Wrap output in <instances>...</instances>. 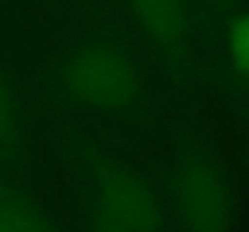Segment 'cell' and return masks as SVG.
Segmentation results:
<instances>
[{
	"mask_svg": "<svg viewBox=\"0 0 249 232\" xmlns=\"http://www.w3.org/2000/svg\"><path fill=\"white\" fill-rule=\"evenodd\" d=\"M66 85L85 104L116 109L136 97L138 75L114 46H87L66 66Z\"/></svg>",
	"mask_w": 249,
	"mask_h": 232,
	"instance_id": "cell-1",
	"label": "cell"
},
{
	"mask_svg": "<svg viewBox=\"0 0 249 232\" xmlns=\"http://www.w3.org/2000/svg\"><path fill=\"white\" fill-rule=\"evenodd\" d=\"M174 198L186 232H228L230 196L225 181L211 164H184L177 174Z\"/></svg>",
	"mask_w": 249,
	"mask_h": 232,
	"instance_id": "cell-2",
	"label": "cell"
},
{
	"mask_svg": "<svg viewBox=\"0 0 249 232\" xmlns=\"http://www.w3.org/2000/svg\"><path fill=\"white\" fill-rule=\"evenodd\" d=\"M102 218L133 232H158L160 206L153 189L128 167L107 164L97 177Z\"/></svg>",
	"mask_w": 249,
	"mask_h": 232,
	"instance_id": "cell-3",
	"label": "cell"
},
{
	"mask_svg": "<svg viewBox=\"0 0 249 232\" xmlns=\"http://www.w3.org/2000/svg\"><path fill=\"white\" fill-rule=\"evenodd\" d=\"M143 29L162 46H177L189 32L184 0H131Z\"/></svg>",
	"mask_w": 249,
	"mask_h": 232,
	"instance_id": "cell-4",
	"label": "cell"
},
{
	"mask_svg": "<svg viewBox=\"0 0 249 232\" xmlns=\"http://www.w3.org/2000/svg\"><path fill=\"white\" fill-rule=\"evenodd\" d=\"M0 232H56L53 225L29 201L15 194H0Z\"/></svg>",
	"mask_w": 249,
	"mask_h": 232,
	"instance_id": "cell-5",
	"label": "cell"
},
{
	"mask_svg": "<svg viewBox=\"0 0 249 232\" xmlns=\"http://www.w3.org/2000/svg\"><path fill=\"white\" fill-rule=\"evenodd\" d=\"M230 51L240 71L249 73V15H242L230 29Z\"/></svg>",
	"mask_w": 249,
	"mask_h": 232,
	"instance_id": "cell-6",
	"label": "cell"
},
{
	"mask_svg": "<svg viewBox=\"0 0 249 232\" xmlns=\"http://www.w3.org/2000/svg\"><path fill=\"white\" fill-rule=\"evenodd\" d=\"M12 133V99H10V89L0 77V148L7 143Z\"/></svg>",
	"mask_w": 249,
	"mask_h": 232,
	"instance_id": "cell-7",
	"label": "cell"
},
{
	"mask_svg": "<svg viewBox=\"0 0 249 232\" xmlns=\"http://www.w3.org/2000/svg\"><path fill=\"white\" fill-rule=\"evenodd\" d=\"M97 232H133V230H128V228H121V225H116V223H111V220L102 218V223H99Z\"/></svg>",
	"mask_w": 249,
	"mask_h": 232,
	"instance_id": "cell-8",
	"label": "cell"
},
{
	"mask_svg": "<svg viewBox=\"0 0 249 232\" xmlns=\"http://www.w3.org/2000/svg\"><path fill=\"white\" fill-rule=\"evenodd\" d=\"M213 2H220V0H213Z\"/></svg>",
	"mask_w": 249,
	"mask_h": 232,
	"instance_id": "cell-9",
	"label": "cell"
}]
</instances>
